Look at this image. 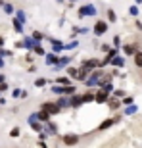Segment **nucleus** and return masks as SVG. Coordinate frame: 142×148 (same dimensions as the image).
<instances>
[{
	"instance_id": "nucleus-1",
	"label": "nucleus",
	"mask_w": 142,
	"mask_h": 148,
	"mask_svg": "<svg viewBox=\"0 0 142 148\" xmlns=\"http://www.w3.org/2000/svg\"><path fill=\"white\" fill-rule=\"evenodd\" d=\"M106 31H108L106 21H96V25H94V33H96V35H104Z\"/></svg>"
},
{
	"instance_id": "nucleus-2",
	"label": "nucleus",
	"mask_w": 142,
	"mask_h": 148,
	"mask_svg": "<svg viewBox=\"0 0 142 148\" xmlns=\"http://www.w3.org/2000/svg\"><path fill=\"white\" fill-rule=\"evenodd\" d=\"M63 143H66L67 146H73V144L79 143V137H77V135H66V137H63Z\"/></svg>"
},
{
	"instance_id": "nucleus-3",
	"label": "nucleus",
	"mask_w": 142,
	"mask_h": 148,
	"mask_svg": "<svg viewBox=\"0 0 142 148\" xmlns=\"http://www.w3.org/2000/svg\"><path fill=\"white\" fill-rule=\"evenodd\" d=\"M44 112H46V114H58V112H60V108H58V106L56 104H44Z\"/></svg>"
},
{
	"instance_id": "nucleus-4",
	"label": "nucleus",
	"mask_w": 142,
	"mask_h": 148,
	"mask_svg": "<svg viewBox=\"0 0 142 148\" xmlns=\"http://www.w3.org/2000/svg\"><path fill=\"white\" fill-rule=\"evenodd\" d=\"M134 66L142 67V52H134Z\"/></svg>"
},
{
	"instance_id": "nucleus-5",
	"label": "nucleus",
	"mask_w": 142,
	"mask_h": 148,
	"mask_svg": "<svg viewBox=\"0 0 142 148\" xmlns=\"http://www.w3.org/2000/svg\"><path fill=\"white\" fill-rule=\"evenodd\" d=\"M48 117H50V115L46 114V112H40V114H38V119H40V121H46Z\"/></svg>"
},
{
	"instance_id": "nucleus-6",
	"label": "nucleus",
	"mask_w": 142,
	"mask_h": 148,
	"mask_svg": "<svg viewBox=\"0 0 142 148\" xmlns=\"http://www.w3.org/2000/svg\"><path fill=\"white\" fill-rule=\"evenodd\" d=\"M111 123H113V119H108V121H104V123L100 125V129H108V127L111 125Z\"/></svg>"
},
{
	"instance_id": "nucleus-7",
	"label": "nucleus",
	"mask_w": 142,
	"mask_h": 148,
	"mask_svg": "<svg viewBox=\"0 0 142 148\" xmlns=\"http://www.w3.org/2000/svg\"><path fill=\"white\" fill-rule=\"evenodd\" d=\"M96 100H98V102H106V94H104V92H100L98 96H96Z\"/></svg>"
},
{
	"instance_id": "nucleus-8",
	"label": "nucleus",
	"mask_w": 142,
	"mask_h": 148,
	"mask_svg": "<svg viewBox=\"0 0 142 148\" xmlns=\"http://www.w3.org/2000/svg\"><path fill=\"white\" fill-rule=\"evenodd\" d=\"M10 135H12V137H17V135H19V127H14Z\"/></svg>"
},
{
	"instance_id": "nucleus-9",
	"label": "nucleus",
	"mask_w": 142,
	"mask_h": 148,
	"mask_svg": "<svg viewBox=\"0 0 142 148\" xmlns=\"http://www.w3.org/2000/svg\"><path fill=\"white\" fill-rule=\"evenodd\" d=\"M125 52L127 54H134V46H125Z\"/></svg>"
},
{
	"instance_id": "nucleus-10",
	"label": "nucleus",
	"mask_w": 142,
	"mask_h": 148,
	"mask_svg": "<svg viewBox=\"0 0 142 148\" xmlns=\"http://www.w3.org/2000/svg\"><path fill=\"white\" fill-rule=\"evenodd\" d=\"M81 100H83V98H79V96H75V98L71 100V102H73V104H75V106H77V104H79V102H81Z\"/></svg>"
}]
</instances>
